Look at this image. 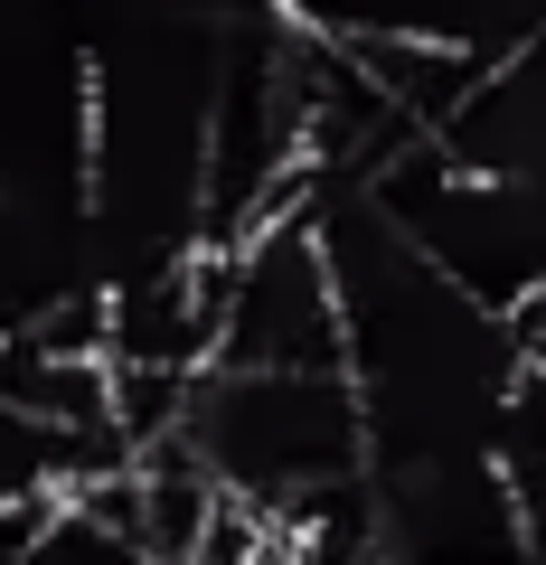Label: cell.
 Here are the masks:
<instances>
[{
	"label": "cell",
	"mask_w": 546,
	"mask_h": 565,
	"mask_svg": "<svg viewBox=\"0 0 546 565\" xmlns=\"http://www.w3.org/2000/svg\"><path fill=\"white\" fill-rule=\"evenodd\" d=\"M170 434L274 537H292L330 490L367 481V424L340 367H199Z\"/></svg>",
	"instance_id": "6da1fadb"
},
{
	"label": "cell",
	"mask_w": 546,
	"mask_h": 565,
	"mask_svg": "<svg viewBox=\"0 0 546 565\" xmlns=\"http://www.w3.org/2000/svg\"><path fill=\"white\" fill-rule=\"evenodd\" d=\"M358 189L481 311L518 321L546 292V170H462L443 141H415V151H396Z\"/></svg>",
	"instance_id": "7a4b0ae2"
},
{
	"label": "cell",
	"mask_w": 546,
	"mask_h": 565,
	"mask_svg": "<svg viewBox=\"0 0 546 565\" xmlns=\"http://www.w3.org/2000/svg\"><path fill=\"white\" fill-rule=\"evenodd\" d=\"M217 367H340V282L302 207L217 255Z\"/></svg>",
	"instance_id": "3957f363"
},
{
	"label": "cell",
	"mask_w": 546,
	"mask_h": 565,
	"mask_svg": "<svg viewBox=\"0 0 546 565\" xmlns=\"http://www.w3.org/2000/svg\"><path fill=\"white\" fill-rule=\"evenodd\" d=\"M377 565H546V527L490 452L377 471Z\"/></svg>",
	"instance_id": "277c9868"
}]
</instances>
